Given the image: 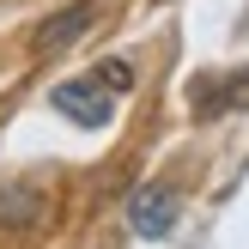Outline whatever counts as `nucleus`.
I'll return each mask as SVG.
<instances>
[{
    "label": "nucleus",
    "mask_w": 249,
    "mask_h": 249,
    "mask_svg": "<svg viewBox=\"0 0 249 249\" xmlns=\"http://www.w3.org/2000/svg\"><path fill=\"white\" fill-rule=\"evenodd\" d=\"M91 18H97V6H91V0H73V6H61V12H55V18H43V31L31 36V49H36V55H55V49L79 43Z\"/></svg>",
    "instance_id": "3"
},
{
    "label": "nucleus",
    "mask_w": 249,
    "mask_h": 249,
    "mask_svg": "<svg viewBox=\"0 0 249 249\" xmlns=\"http://www.w3.org/2000/svg\"><path fill=\"white\" fill-rule=\"evenodd\" d=\"M91 79L97 85H109V91H134V67H128V61H97V67H91Z\"/></svg>",
    "instance_id": "6"
},
{
    "label": "nucleus",
    "mask_w": 249,
    "mask_h": 249,
    "mask_svg": "<svg viewBox=\"0 0 249 249\" xmlns=\"http://www.w3.org/2000/svg\"><path fill=\"white\" fill-rule=\"evenodd\" d=\"M128 225L140 231V237H164V231L177 225V189H164V182L134 189V201H128Z\"/></svg>",
    "instance_id": "2"
},
{
    "label": "nucleus",
    "mask_w": 249,
    "mask_h": 249,
    "mask_svg": "<svg viewBox=\"0 0 249 249\" xmlns=\"http://www.w3.org/2000/svg\"><path fill=\"white\" fill-rule=\"evenodd\" d=\"M49 104H55L61 116H73L79 128H109V116H116V91H109V85H97L91 73H85V79L55 85V91H49Z\"/></svg>",
    "instance_id": "1"
},
{
    "label": "nucleus",
    "mask_w": 249,
    "mask_h": 249,
    "mask_svg": "<svg viewBox=\"0 0 249 249\" xmlns=\"http://www.w3.org/2000/svg\"><path fill=\"white\" fill-rule=\"evenodd\" d=\"M43 219V195L31 182H0V225H36Z\"/></svg>",
    "instance_id": "5"
},
{
    "label": "nucleus",
    "mask_w": 249,
    "mask_h": 249,
    "mask_svg": "<svg viewBox=\"0 0 249 249\" xmlns=\"http://www.w3.org/2000/svg\"><path fill=\"white\" fill-rule=\"evenodd\" d=\"M243 104H249V73H225V79L195 85V116H219V109H243Z\"/></svg>",
    "instance_id": "4"
}]
</instances>
